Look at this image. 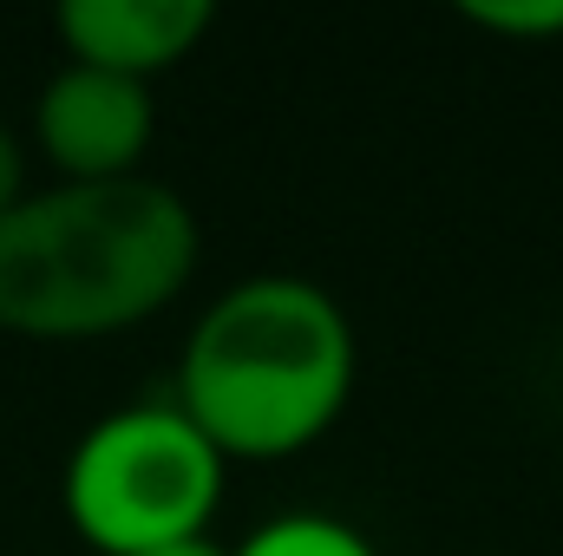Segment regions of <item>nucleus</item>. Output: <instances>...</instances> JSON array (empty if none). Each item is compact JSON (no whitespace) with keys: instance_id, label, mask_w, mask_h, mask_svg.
<instances>
[{"instance_id":"f257e3e1","label":"nucleus","mask_w":563,"mask_h":556,"mask_svg":"<svg viewBox=\"0 0 563 556\" xmlns=\"http://www.w3.org/2000/svg\"><path fill=\"white\" fill-rule=\"evenodd\" d=\"M203 256L197 210L157 184H46L0 216V327L20 341H112L164 314Z\"/></svg>"},{"instance_id":"6e6552de","label":"nucleus","mask_w":563,"mask_h":556,"mask_svg":"<svg viewBox=\"0 0 563 556\" xmlns=\"http://www.w3.org/2000/svg\"><path fill=\"white\" fill-rule=\"evenodd\" d=\"M26 197V144H20V132L0 119V216L13 210Z\"/></svg>"},{"instance_id":"39448f33","label":"nucleus","mask_w":563,"mask_h":556,"mask_svg":"<svg viewBox=\"0 0 563 556\" xmlns=\"http://www.w3.org/2000/svg\"><path fill=\"white\" fill-rule=\"evenodd\" d=\"M210 0H66L53 33L73 66H99L151 86L157 73L184 66L210 33Z\"/></svg>"},{"instance_id":"20e7f679","label":"nucleus","mask_w":563,"mask_h":556,"mask_svg":"<svg viewBox=\"0 0 563 556\" xmlns=\"http://www.w3.org/2000/svg\"><path fill=\"white\" fill-rule=\"evenodd\" d=\"M151 138H157V105H151V86L139 79L66 59L33 99V144L53 164V184L144 177Z\"/></svg>"},{"instance_id":"0eeeda50","label":"nucleus","mask_w":563,"mask_h":556,"mask_svg":"<svg viewBox=\"0 0 563 556\" xmlns=\"http://www.w3.org/2000/svg\"><path fill=\"white\" fill-rule=\"evenodd\" d=\"M459 20L478 33H498V40H558L563 0H472V7H459Z\"/></svg>"},{"instance_id":"1a4fd4ad","label":"nucleus","mask_w":563,"mask_h":556,"mask_svg":"<svg viewBox=\"0 0 563 556\" xmlns=\"http://www.w3.org/2000/svg\"><path fill=\"white\" fill-rule=\"evenodd\" d=\"M144 556H230L217 537H184V544H164V551H144Z\"/></svg>"},{"instance_id":"f03ea898","label":"nucleus","mask_w":563,"mask_h":556,"mask_svg":"<svg viewBox=\"0 0 563 556\" xmlns=\"http://www.w3.org/2000/svg\"><path fill=\"white\" fill-rule=\"evenodd\" d=\"M361 380L347 308L308 276L230 281L184 334L170 407L230 465H276L321 445Z\"/></svg>"},{"instance_id":"423d86ee","label":"nucleus","mask_w":563,"mask_h":556,"mask_svg":"<svg viewBox=\"0 0 563 556\" xmlns=\"http://www.w3.org/2000/svg\"><path fill=\"white\" fill-rule=\"evenodd\" d=\"M230 556H380L367 544V531H354L334 511H282L269 524H256Z\"/></svg>"},{"instance_id":"7ed1b4c3","label":"nucleus","mask_w":563,"mask_h":556,"mask_svg":"<svg viewBox=\"0 0 563 556\" xmlns=\"http://www.w3.org/2000/svg\"><path fill=\"white\" fill-rule=\"evenodd\" d=\"M230 458L170 400H139L92 419L59 471L66 524L99 556H144L210 537Z\"/></svg>"}]
</instances>
